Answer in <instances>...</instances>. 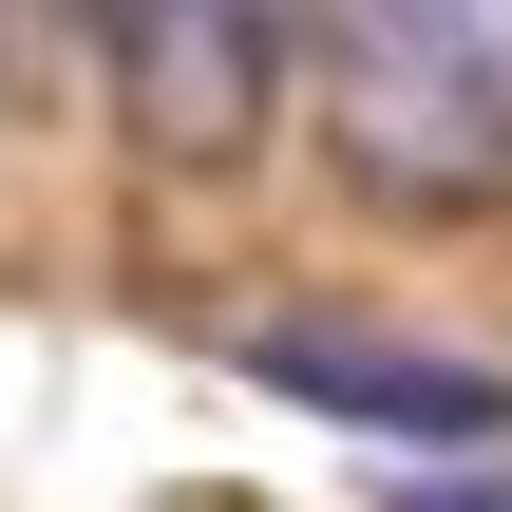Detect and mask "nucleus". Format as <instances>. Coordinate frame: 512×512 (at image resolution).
<instances>
[{"mask_svg":"<svg viewBox=\"0 0 512 512\" xmlns=\"http://www.w3.org/2000/svg\"><path fill=\"white\" fill-rule=\"evenodd\" d=\"M304 76L361 190L399 209L512 190V0H304Z\"/></svg>","mask_w":512,"mask_h":512,"instance_id":"1","label":"nucleus"},{"mask_svg":"<svg viewBox=\"0 0 512 512\" xmlns=\"http://www.w3.org/2000/svg\"><path fill=\"white\" fill-rule=\"evenodd\" d=\"M76 38H95V76H114L133 152L228 171V152H266V114H285L304 0H76Z\"/></svg>","mask_w":512,"mask_h":512,"instance_id":"2","label":"nucleus"},{"mask_svg":"<svg viewBox=\"0 0 512 512\" xmlns=\"http://www.w3.org/2000/svg\"><path fill=\"white\" fill-rule=\"evenodd\" d=\"M57 38H76V0H0V95H19V76L57 57Z\"/></svg>","mask_w":512,"mask_h":512,"instance_id":"4","label":"nucleus"},{"mask_svg":"<svg viewBox=\"0 0 512 512\" xmlns=\"http://www.w3.org/2000/svg\"><path fill=\"white\" fill-rule=\"evenodd\" d=\"M247 361H266L285 399H323V418H380V437H437V456L512 437V380H494V361H418V342H342V323H266Z\"/></svg>","mask_w":512,"mask_h":512,"instance_id":"3","label":"nucleus"}]
</instances>
